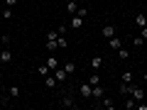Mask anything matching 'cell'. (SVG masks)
Here are the masks:
<instances>
[{
  "mask_svg": "<svg viewBox=\"0 0 147 110\" xmlns=\"http://www.w3.org/2000/svg\"><path fill=\"white\" fill-rule=\"evenodd\" d=\"M91 93H93V86H91V83H81V86H79V95H81L84 100H88Z\"/></svg>",
  "mask_w": 147,
  "mask_h": 110,
  "instance_id": "1",
  "label": "cell"
},
{
  "mask_svg": "<svg viewBox=\"0 0 147 110\" xmlns=\"http://www.w3.org/2000/svg\"><path fill=\"white\" fill-rule=\"evenodd\" d=\"M108 47H110V52H118V49H120L123 47V39H120V37H110V39H108Z\"/></svg>",
  "mask_w": 147,
  "mask_h": 110,
  "instance_id": "2",
  "label": "cell"
},
{
  "mask_svg": "<svg viewBox=\"0 0 147 110\" xmlns=\"http://www.w3.org/2000/svg\"><path fill=\"white\" fill-rule=\"evenodd\" d=\"M66 76H69V73L66 71H64V68H54V78H57V83H64V81H66Z\"/></svg>",
  "mask_w": 147,
  "mask_h": 110,
  "instance_id": "3",
  "label": "cell"
},
{
  "mask_svg": "<svg viewBox=\"0 0 147 110\" xmlns=\"http://www.w3.org/2000/svg\"><path fill=\"white\" fill-rule=\"evenodd\" d=\"M135 27H140V30H142V27H147V15H145V12L135 15Z\"/></svg>",
  "mask_w": 147,
  "mask_h": 110,
  "instance_id": "4",
  "label": "cell"
},
{
  "mask_svg": "<svg viewBox=\"0 0 147 110\" xmlns=\"http://www.w3.org/2000/svg\"><path fill=\"white\" fill-rule=\"evenodd\" d=\"M71 27L74 30H81V27H84V17L81 15H71Z\"/></svg>",
  "mask_w": 147,
  "mask_h": 110,
  "instance_id": "5",
  "label": "cell"
},
{
  "mask_svg": "<svg viewBox=\"0 0 147 110\" xmlns=\"http://www.w3.org/2000/svg\"><path fill=\"white\" fill-rule=\"evenodd\" d=\"M103 37H105V39L115 37V25H103Z\"/></svg>",
  "mask_w": 147,
  "mask_h": 110,
  "instance_id": "6",
  "label": "cell"
},
{
  "mask_svg": "<svg viewBox=\"0 0 147 110\" xmlns=\"http://www.w3.org/2000/svg\"><path fill=\"white\" fill-rule=\"evenodd\" d=\"M44 64H47V66H49V68H52V71H54V68L59 66V59L54 56V54H49V56H47V61H44Z\"/></svg>",
  "mask_w": 147,
  "mask_h": 110,
  "instance_id": "7",
  "label": "cell"
},
{
  "mask_svg": "<svg viewBox=\"0 0 147 110\" xmlns=\"http://www.w3.org/2000/svg\"><path fill=\"white\" fill-rule=\"evenodd\" d=\"M120 81H123V83H135V76H132V71H123Z\"/></svg>",
  "mask_w": 147,
  "mask_h": 110,
  "instance_id": "8",
  "label": "cell"
},
{
  "mask_svg": "<svg viewBox=\"0 0 147 110\" xmlns=\"http://www.w3.org/2000/svg\"><path fill=\"white\" fill-rule=\"evenodd\" d=\"M91 98H96V100H100V98H103V86H93V93H91Z\"/></svg>",
  "mask_w": 147,
  "mask_h": 110,
  "instance_id": "9",
  "label": "cell"
},
{
  "mask_svg": "<svg viewBox=\"0 0 147 110\" xmlns=\"http://www.w3.org/2000/svg\"><path fill=\"white\" fill-rule=\"evenodd\" d=\"M10 59H12L10 49H3V52H0V61H3V64H7V61H10Z\"/></svg>",
  "mask_w": 147,
  "mask_h": 110,
  "instance_id": "10",
  "label": "cell"
},
{
  "mask_svg": "<svg viewBox=\"0 0 147 110\" xmlns=\"http://www.w3.org/2000/svg\"><path fill=\"white\" fill-rule=\"evenodd\" d=\"M100 108H105V110H113V100H110V98H100Z\"/></svg>",
  "mask_w": 147,
  "mask_h": 110,
  "instance_id": "11",
  "label": "cell"
},
{
  "mask_svg": "<svg viewBox=\"0 0 147 110\" xmlns=\"http://www.w3.org/2000/svg\"><path fill=\"white\" fill-rule=\"evenodd\" d=\"M49 71H52V68H49L47 64H42V66L37 68V73H39V76H44V78H47V76H49Z\"/></svg>",
  "mask_w": 147,
  "mask_h": 110,
  "instance_id": "12",
  "label": "cell"
},
{
  "mask_svg": "<svg viewBox=\"0 0 147 110\" xmlns=\"http://www.w3.org/2000/svg\"><path fill=\"white\" fill-rule=\"evenodd\" d=\"M57 39H59V32L57 30H49L47 32V42H57Z\"/></svg>",
  "mask_w": 147,
  "mask_h": 110,
  "instance_id": "13",
  "label": "cell"
},
{
  "mask_svg": "<svg viewBox=\"0 0 147 110\" xmlns=\"http://www.w3.org/2000/svg\"><path fill=\"white\" fill-rule=\"evenodd\" d=\"M57 47H59V49H66V47H69V42H66V37H64V34H59V39H57Z\"/></svg>",
  "mask_w": 147,
  "mask_h": 110,
  "instance_id": "14",
  "label": "cell"
},
{
  "mask_svg": "<svg viewBox=\"0 0 147 110\" xmlns=\"http://www.w3.org/2000/svg\"><path fill=\"white\" fill-rule=\"evenodd\" d=\"M127 56H130V52H127L125 47H120V49H118V59H120V61H125Z\"/></svg>",
  "mask_w": 147,
  "mask_h": 110,
  "instance_id": "15",
  "label": "cell"
},
{
  "mask_svg": "<svg viewBox=\"0 0 147 110\" xmlns=\"http://www.w3.org/2000/svg\"><path fill=\"white\" fill-rule=\"evenodd\" d=\"M76 10H79V5H76V3L71 0V3L66 5V12H69V15H76Z\"/></svg>",
  "mask_w": 147,
  "mask_h": 110,
  "instance_id": "16",
  "label": "cell"
},
{
  "mask_svg": "<svg viewBox=\"0 0 147 110\" xmlns=\"http://www.w3.org/2000/svg\"><path fill=\"white\" fill-rule=\"evenodd\" d=\"M44 86H47V88H54V86H57V78H54V76H47V78H44Z\"/></svg>",
  "mask_w": 147,
  "mask_h": 110,
  "instance_id": "17",
  "label": "cell"
},
{
  "mask_svg": "<svg viewBox=\"0 0 147 110\" xmlns=\"http://www.w3.org/2000/svg\"><path fill=\"white\" fill-rule=\"evenodd\" d=\"M91 66H93V71H96V68H100V66H103V59H100V56H93Z\"/></svg>",
  "mask_w": 147,
  "mask_h": 110,
  "instance_id": "18",
  "label": "cell"
},
{
  "mask_svg": "<svg viewBox=\"0 0 147 110\" xmlns=\"http://www.w3.org/2000/svg\"><path fill=\"white\" fill-rule=\"evenodd\" d=\"M61 105H64V108H74L76 103H74V100H71V98L66 95V98H61Z\"/></svg>",
  "mask_w": 147,
  "mask_h": 110,
  "instance_id": "19",
  "label": "cell"
},
{
  "mask_svg": "<svg viewBox=\"0 0 147 110\" xmlns=\"http://www.w3.org/2000/svg\"><path fill=\"white\" fill-rule=\"evenodd\" d=\"M125 108H127V110H132V108H137V100H132V98H127V100H125Z\"/></svg>",
  "mask_w": 147,
  "mask_h": 110,
  "instance_id": "20",
  "label": "cell"
},
{
  "mask_svg": "<svg viewBox=\"0 0 147 110\" xmlns=\"http://www.w3.org/2000/svg\"><path fill=\"white\" fill-rule=\"evenodd\" d=\"M7 93H10V95H12V98H20V88H17V86H12V88H10V91H7Z\"/></svg>",
  "mask_w": 147,
  "mask_h": 110,
  "instance_id": "21",
  "label": "cell"
},
{
  "mask_svg": "<svg viewBox=\"0 0 147 110\" xmlns=\"http://www.w3.org/2000/svg\"><path fill=\"white\" fill-rule=\"evenodd\" d=\"M88 83H91V86H98V83H100V76H98V73H93V76H91V81H88Z\"/></svg>",
  "mask_w": 147,
  "mask_h": 110,
  "instance_id": "22",
  "label": "cell"
},
{
  "mask_svg": "<svg viewBox=\"0 0 147 110\" xmlns=\"http://www.w3.org/2000/svg\"><path fill=\"white\" fill-rule=\"evenodd\" d=\"M12 17V7H5V10H3V20H10Z\"/></svg>",
  "mask_w": 147,
  "mask_h": 110,
  "instance_id": "23",
  "label": "cell"
},
{
  "mask_svg": "<svg viewBox=\"0 0 147 110\" xmlns=\"http://www.w3.org/2000/svg\"><path fill=\"white\" fill-rule=\"evenodd\" d=\"M142 44H145V39H142V37H135V39H132V47H142Z\"/></svg>",
  "mask_w": 147,
  "mask_h": 110,
  "instance_id": "24",
  "label": "cell"
},
{
  "mask_svg": "<svg viewBox=\"0 0 147 110\" xmlns=\"http://www.w3.org/2000/svg\"><path fill=\"white\" fill-rule=\"evenodd\" d=\"M76 15H81V17H86V15H88V10H86V7H81V5H79V10H76Z\"/></svg>",
  "mask_w": 147,
  "mask_h": 110,
  "instance_id": "25",
  "label": "cell"
},
{
  "mask_svg": "<svg viewBox=\"0 0 147 110\" xmlns=\"http://www.w3.org/2000/svg\"><path fill=\"white\" fill-rule=\"evenodd\" d=\"M64 71H66V73H74V71H76V66H74V64H66V66H64Z\"/></svg>",
  "mask_w": 147,
  "mask_h": 110,
  "instance_id": "26",
  "label": "cell"
},
{
  "mask_svg": "<svg viewBox=\"0 0 147 110\" xmlns=\"http://www.w3.org/2000/svg\"><path fill=\"white\" fill-rule=\"evenodd\" d=\"M17 3H20V0H5V5H7V7H15Z\"/></svg>",
  "mask_w": 147,
  "mask_h": 110,
  "instance_id": "27",
  "label": "cell"
},
{
  "mask_svg": "<svg viewBox=\"0 0 147 110\" xmlns=\"http://www.w3.org/2000/svg\"><path fill=\"white\" fill-rule=\"evenodd\" d=\"M140 37H142V39H147V27H142V34Z\"/></svg>",
  "mask_w": 147,
  "mask_h": 110,
  "instance_id": "28",
  "label": "cell"
},
{
  "mask_svg": "<svg viewBox=\"0 0 147 110\" xmlns=\"http://www.w3.org/2000/svg\"><path fill=\"white\" fill-rule=\"evenodd\" d=\"M142 81H145V83H147V71H145V73H142Z\"/></svg>",
  "mask_w": 147,
  "mask_h": 110,
  "instance_id": "29",
  "label": "cell"
},
{
  "mask_svg": "<svg viewBox=\"0 0 147 110\" xmlns=\"http://www.w3.org/2000/svg\"><path fill=\"white\" fill-rule=\"evenodd\" d=\"M0 52H3V42H0Z\"/></svg>",
  "mask_w": 147,
  "mask_h": 110,
  "instance_id": "30",
  "label": "cell"
}]
</instances>
